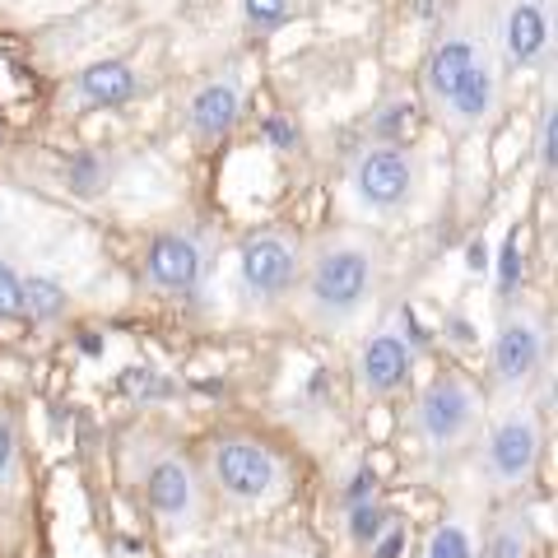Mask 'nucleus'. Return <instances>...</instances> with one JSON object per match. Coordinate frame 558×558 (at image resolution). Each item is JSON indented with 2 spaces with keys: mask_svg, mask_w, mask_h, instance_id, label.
I'll return each mask as SVG.
<instances>
[{
  "mask_svg": "<svg viewBox=\"0 0 558 558\" xmlns=\"http://www.w3.org/2000/svg\"><path fill=\"white\" fill-rule=\"evenodd\" d=\"M494 47L502 75H531L554 57V0H498L494 10Z\"/></svg>",
  "mask_w": 558,
  "mask_h": 558,
  "instance_id": "nucleus-10",
  "label": "nucleus"
},
{
  "mask_svg": "<svg viewBox=\"0 0 558 558\" xmlns=\"http://www.w3.org/2000/svg\"><path fill=\"white\" fill-rule=\"evenodd\" d=\"M545 457V418L526 396L502 400L494 414H484L475 438V470L488 494H521Z\"/></svg>",
  "mask_w": 558,
  "mask_h": 558,
  "instance_id": "nucleus-4",
  "label": "nucleus"
},
{
  "mask_svg": "<svg viewBox=\"0 0 558 558\" xmlns=\"http://www.w3.org/2000/svg\"><path fill=\"white\" fill-rule=\"evenodd\" d=\"M549 317L535 303H508L494 326V349H488V373L502 400L531 391V381L549 368Z\"/></svg>",
  "mask_w": 558,
  "mask_h": 558,
  "instance_id": "nucleus-8",
  "label": "nucleus"
},
{
  "mask_svg": "<svg viewBox=\"0 0 558 558\" xmlns=\"http://www.w3.org/2000/svg\"><path fill=\"white\" fill-rule=\"evenodd\" d=\"M205 270H209V238H201L196 229H159L145 242L140 275H145V284L154 293H163V299L196 293Z\"/></svg>",
  "mask_w": 558,
  "mask_h": 558,
  "instance_id": "nucleus-12",
  "label": "nucleus"
},
{
  "mask_svg": "<svg viewBox=\"0 0 558 558\" xmlns=\"http://www.w3.org/2000/svg\"><path fill=\"white\" fill-rule=\"evenodd\" d=\"M191 558H238V545H219V549H201V554H191Z\"/></svg>",
  "mask_w": 558,
  "mask_h": 558,
  "instance_id": "nucleus-28",
  "label": "nucleus"
},
{
  "mask_svg": "<svg viewBox=\"0 0 558 558\" xmlns=\"http://www.w3.org/2000/svg\"><path fill=\"white\" fill-rule=\"evenodd\" d=\"M498 102H502V61H498V47H488L484 57L451 84V94L442 98V108L433 117H438L451 135H470L494 121Z\"/></svg>",
  "mask_w": 558,
  "mask_h": 558,
  "instance_id": "nucleus-13",
  "label": "nucleus"
},
{
  "mask_svg": "<svg viewBox=\"0 0 558 558\" xmlns=\"http://www.w3.org/2000/svg\"><path fill=\"white\" fill-rule=\"evenodd\" d=\"M238 558H312L307 545H293V539H275V545H238Z\"/></svg>",
  "mask_w": 558,
  "mask_h": 558,
  "instance_id": "nucleus-26",
  "label": "nucleus"
},
{
  "mask_svg": "<svg viewBox=\"0 0 558 558\" xmlns=\"http://www.w3.org/2000/svg\"><path fill=\"white\" fill-rule=\"evenodd\" d=\"M488 47H494V24H488L484 5H480V0H461V5L447 14L438 43H433V51H428V70H424L428 112L442 108V98L451 94V84H457Z\"/></svg>",
  "mask_w": 558,
  "mask_h": 558,
  "instance_id": "nucleus-9",
  "label": "nucleus"
},
{
  "mask_svg": "<svg viewBox=\"0 0 558 558\" xmlns=\"http://www.w3.org/2000/svg\"><path fill=\"white\" fill-rule=\"evenodd\" d=\"M0 317L20 322L24 317V275L0 260Z\"/></svg>",
  "mask_w": 558,
  "mask_h": 558,
  "instance_id": "nucleus-25",
  "label": "nucleus"
},
{
  "mask_svg": "<svg viewBox=\"0 0 558 558\" xmlns=\"http://www.w3.org/2000/svg\"><path fill=\"white\" fill-rule=\"evenodd\" d=\"M131 465H135L140 498H145L149 517L159 521V531L196 535L205 526L209 488H205L196 457H186V451L168 438H140L131 447Z\"/></svg>",
  "mask_w": 558,
  "mask_h": 558,
  "instance_id": "nucleus-3",
  "label": "nucleus"
},
{
  "mask_svg": "<svg viewBox=\"0 0 558 558\" xmlns=\"http://www.w3.org/2000/svg\"><path fill=\"white\" fill-rule=\"evenodd\" d=\"M252 98V70L247 65H223L215 75H205L182 102V126L196 145H219L229 135Z\"/></svg>",
  "mask_w": 558,
  "mask_h": 558,
  "instance_id": "nucleus-11",
  "label": "nucleus"
},
{
  "mask_svg": "<svg viewBox=\"0 0 558 558\" xmlns=\"http://www.w3.org/2000/svg\"><path fill=\"white\" fill-rule=\"evenodd\" d=\"M65 284L51 275H24V317L28 322H61L65 317Z\"/></svg>",
  "mask_w": 558,
  "mask_h": 558,
  "instance_id": "nucleus-19",
  "label": "nucleus"
},
{
  "mask_svg": "<svg viewBox=\"0 0 558 558\" xmlns=\"http://www.w3.org/2000/svg\"><path fill=\"white\" fill-rule=\"evenodd\" d=\"M418 126V98L405 89H391L373 112V145H405Z\"/></svg>",
  "mask_w": 558,
  "mask_h": 558,
  "instance_id": "nucleus-18",
  "label": "nucleus"
},
{
  "mask_svg": "<svg viewBox=\"0 0 558 558\" xmlns=\"http://www.w3.org/2000/svg\"><path fill=\"white\" fill-rule=\"evenodd\" d=\"M20 465H24L20 428H14L10 410H0V494H10V488L20 484Z\"/></svg>",
  "mask_w": 558,
  "mask_h": 558,
  "instance_id": "nucleus-23",
  "label": "nucleus"
},
{
  "mask_svg": "<svg viewBox=\"0 0 558 558\" xmlns=\"http://www.w3.org/2000/svg\"><path fill=\"white\" fill-rule=\"evenodd\" d=\"M303 0H242V28L256 33V38H270L289 20H299Z\"/></svg>",
  "mask_w": 558,
  "mask_h": 558,
  "instance_id": "nucleus-21",
  "label": "nucleus"
},
{
  "mask_svg": "<svg viewBox=\"0 0 558 558\" xmlns=\"http://www.w3.org/2000/svg\"><path fill=\"white\" fill-rule=\"evenodd\" d=\"M418 558H480V517L470 508H451L418 545Z\"/></svg>",
  "mask_w": 558,
  "mask_h": 558,
  "instance_id": "nucleus-16",
  "label": "nucleus"
},
{
  "mask_svg": "<svg viewBox=\"0 0 558 558\" xmlns=\"http://www.w3.org/2000/svg\"><path fill=\"white\" fill-rule=\"evenodd\" d=\"M410 373H414V344L405 336L400 322H387L368 330V340L359 344V387L363 396L373 400H391L410 387Z\"/></svg>",
  "mask_w": 558,
  "mask_h": 558,
  "instance_id": "nucleus-14",
  "label": "nucleus"
},
{
  "mask_svg": "<svg viewBox=\"0 0 558 558\" xmlns=\"http://www.w3.org/2000/svg\"><path fill=\"white\" fill-rule=\"evenodd\" d=\"M299 270H303L299 238L289 229H256L238 252V299L247 303L256 317H275V312L293 307Z\"/></svg>",
  "mask_w": 558,
  "mask_h": 558,
  "instance_id": "nucleus-7",
  "label": "nucleus"
},
{
  "mask_svg": "<svg viewBox=\"0 0 558 558\" xmlns=\"http://www.w3.org/2000/svg\"><path fill=\"white\" fill-rule=\"evenodd\" d=\"M266 135H270V145H279V149H289V145H293V126H289V121H270Z\"/></svg>",
  "mask_w": 558,
  "mask_h": 558,
  "instance_id": "nucleus-27",
  "label": "nucleus"
},
{
  "mask_svg": "<svg viewBox=\"0 0 558 558\" xmlns=\"http://www.w3.org/2000/svg\"><path fill=\"white\" fill-rule=\"evenodd\" d=\"M405 549H410V521L405 517H387L381 535L363 554H368V558H405Z\"/></svg>",
  "mask_w": 558,
  "mask_h": 558,
  "instance_id": "nucleus-24",
  "label": "nucleus"
},
{
  "mask_svg": "<svg viewBox=\"0 0 558 558\" xmlns=\"http://www.w3.org/2000/svg\"><path fill=\"white\" fill-rule=\"evenodd\" d=\"M387 508H381L377 498H359V502H344V539L354 545L359 554L373 545V539L381 535V526H387Z\"/></svg>",
  "mask_w": 558,
  "mask_h": 558,
  "instance_id": "nucleus-20",
  "label": "nucleus"
},
{
  "mask_svg": "<svg viewBox=\"0 0 558 558\" xmlns=\"http://www.w3.org/2000/svg\"><path fill=\"white\" fill-rule=\"evenodd\" d=\"M535 554V526L521 508H502L480 531V558H531Z\"/></svg>",
  "mask_w": 558,
  "mask_h": 558,
  "instance_id": "nucleus-17",
  "label": "nucleus"
},
{
  "mask_svg": "<svg viewBox=\"0 0 558 558\" xmlns=\"http://www.w3.org/2000/svg\"><path fill=\"white\" fill-rule=\"evenodd\" d=\"M205 488H215V498L223 502L229 512L242 517H256V512H270L279 502H289L293 494V465L284 451H275L266 438L256 433H215L205 447Z\"/></svg>",
  "mask_w": 558,
  "mask_h": 558,
  "instance_id": "nucleus-2",
  "label": "nucleus"
},
{
  "mask_svg": "<svg viewBox=\"0 0 558 558\" xmlns=\"http://www.w3.org/2000/svg\"><path fill=\"white\" fill-rule=\"evenodd\" d=\"M424 191V159L410 145H363L344 172V196L363 219H400Z\"/></svg>",
  "mask_w": 558,
  "mask_h": 558,
  "instance_id": "nucleus-5",
  "label": "nucleus"
},
{
  "mask_svg": "<svg viewBox=\"0 0 558 558\" xmlns=\"http://www.w3.org/2000/svg\"><path fill=\"white\" fill-rule=\"evenodd\" d=\"M535 163H539V178L554 182V168H558V108L554 98H545L535 121Z\"/></svg>",
  "mask_w": 558,
  "mask_h": 558,
  "instance_id": "nucleus-22",
  "label": "nucleus"
},
{
  "mask_svg": "<svg viewBox=\"0 0 558 558\" xmlns=\"http://www.w3.org/2000/svg\"><path fill=\"white\" fill-rule=\"evenodd\" d=\"M381 279H387V256L368 229H330L303 247L293 312L322 336H354L373 322Z\"/></svg>",
  "mask_w": 558,
  "mask_h": 558,
  "instance_id": "nucleus-1",
  "label": "nucleus"
},
{
  "mask_svg": "<svg viewBox=\"0 0 558 558\" xmlns=\"http://www.w3.org/2000/svg\"><path fill=\"white\" fill-rule=\"evenodd\" d=\"M484 396L465 373H438L418 387L414 405H410V433L418 447L433 457H451L480 438L484 428Z\"/></svg>",
  "mask_w": 558,
  "mask_h": 558,
  "instance_id": "nucleus-6",
  "label": "nucleus"
},
{
  "mask_svg": "<svg viewBox=\"0 0 558 558\" xmlns=\"http://www.w3.org/2000/svg\"><path fill=\"white\" fill-rule=\"evenodd\" d=\"M140 98V70L131 61H94L65 84V112H112Z\"/></svg>",
  "mask_w": 558,
  "mask_h": 558,
  "instance_id": "nucleus-15",
  "label": "nucleus"
}]
</instances>
